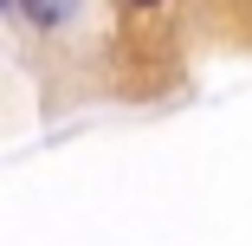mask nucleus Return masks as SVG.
<instances>
[{"mask_svg":"<svg viewBox=\"0 0 252 246\" xmlns=\"http://www.w3.org/2000/svg\"><path fill=\"white\" fill-rule=\"evenodd\" d=\"M136 7H156V0H136Z\"/></svg>","mask_w":252,"mask_h":246,"instance_id":"1","label":"nucleus"}]
</instances>
